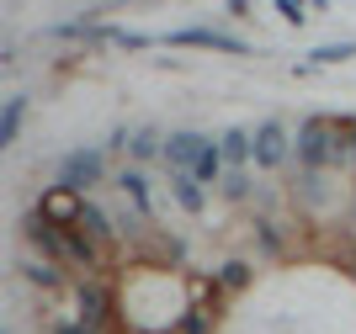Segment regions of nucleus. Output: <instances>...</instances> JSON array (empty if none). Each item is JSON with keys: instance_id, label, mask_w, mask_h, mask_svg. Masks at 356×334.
Instances as JSON below:
<instances>
[{"instance_id": "nucleus-1", "label": "nucleus", "mask_w": 356, "mask_h": 334, "mask_svg": "<svg viewBox=\"0 0 356 334\" xmlns=\"http://www.w3.org/2000/svg\"><path fill=\"white\" fill-rule=\"evenodd\" d=\"M298 160L309 165V170L335 165V160H341V122H330V117H309V122L298 128Z\"/></svg>"}, {"instance_id": "nucleus-2", "label": "nucleus", "mask_w": 356, "mask_h": 334, "mask_svg": "<svg viewBox=\"0 0 356 334\" xmlns=\"http://www.w3.org/2000/svg\"><path fill=\"white\" fill-rule=\"evenodd\" d=\"M213 138H202V133H170L165 138V165L176 175H192L197 165H202V154H208Z\"/></svg>"}, {"instance_id": "nucleus-3", "label": "nucleus", "mask_w": 356, "mask_h": 334, "mask_svg": "<svg viewBox=\"0 0 356 334\" xmlns=\"http://www.w3.org/2000/svg\"><path fill=\"white\" fill-rule=\"evenodd\" d=\"M250 138H255V165H261V170H277V165L287 160V128L277 122V117H266Z\"/></svg>"}, {"instance_id": "nucleus-4", "label": "nucleus", "mask_w": 356, "mask_h": 334, "mask_svg": "<svg viewBox=\"0 0 356 334\" xmlns=\"http://www.w3.org/2000/svg\"><path fill=\"white\" fill-rule=\"evenodd\" d=\"M96 181H102V154L96 149H80V154H70L59 165V186H70V191H90Z\"/></svg>"}, {"instance_id": "nucleus-5", "label": "nucleus", "mask_w": 356, "mask_h": 334, "mask_svg": "<svg viewBox=\"0 0 356 334\" xmlns=\"http://www.w3.org/2000/svg\"><path fill=\"white\" fill-rule=\"evenodd\" d=\"M165 43H181V48H218V53H250V43H239L229 32H208V27H181L170 32Z\"/></svg>"}, {"instance_id": "nucleus-6", "label": "nucleus", "mask_w": 356, "mask_h": 334, "mask_svg": "<svg viewBox=\"0 0 356 334\" xmlns=\"http://www.w3.org/2000/svg\"><path fill=\"white\" fill-rule=\"evenodd\" d=\"M80 212H86V202H80V191L59 186L54 197H43V218L59 228V223H80Z\"/></svg>"}, {"instance_id": "nucleus-7", "label": "nucleus", "mask_w": 356, "mask_h": 334, "mask_svg": "<svg viewBox=\"0 0 356 334\" xmlns=\"http://www.w3.org/2000/svg\"><path fill=\"white\" fill-rule=\"evenodd\" d=\"M74 308H80V324H90V329L106 324V292L96 287V281H80V287H74Z\"/></svg>"}, {"instance_id": "nucleus-8", "label": "nucleus", "mask_w": 356, "mask_h": 334, "mask_svg": "<svg viewBox=\"0 0 356 334\" xmlns=\"http://www.w3.org/2000/svg\"><path fill=\"white\" fill-rule=\"evenodd\" d=\"M27 239L43 249V255H64V249H70V233H59L43 212H27Z\"/></svg>"}, {"instance_id": "nucleus-9", "label": "nucleus", "mask_w": 356, "mask_h": 334, "mask_svg": "<svg viewBox=\"0 0 356 334\" xmlns=\"http://www.w3.org/2000/svg\"><path fill=\"white\" fill-rule=\"evenodd\" d=\"M218 149H223V165H234V170L255 160V138H250L245 128H229V133L218 138Z\"/></svg>"}, {"instance_id": "nucleus-10", "label": "nucleus", "mask_w": 356, "mask_h": 334, "mask_svg": "<svg viewBox=\"0 0 356 334\" xmlns=\"http://www.w3.org/2000/svg\"><path fill=\"white\" fill-rule=\"evenodd\" d=\"M170 197H176L186 212H202V207H208V202H202V181H192V175H176V170H170Z\"/></svg>"}, {"instance_id": "nucleus-11", "label": "nucleus", "mask_w": 356, "mask_h": 334, "mask_svg": "<svg viewBox=\"0 0 356 334\" xmlns=\"http://www.w3.org/2000/svg\"><path fill=\"white\" fill-rule=\"evenodd\" d=\"M22 117H27V96H11L6 112H0V149L16 144V133H22Z\"/></svg>"}, {"instance_id": "nucleus-12", "label": "nucleus", "mask_w": 356, "mask_h": 334, "mask_svg": "<svg viewBox=\"0 0 356 334\" xmlns=\"http://www.w3.org/2000/svg\"><path fill=\"white\" fill-rule=\"evenodd\" d=\"M22 276H27V281H38L43 292L64 287V281H59V271H54V265H38V260H27V265H22Z\"/></svg>"}, {"instance_id": "nucleus-13", "label": "nucleus", "mask_w": 356, "mask_h": 334, "mask_svg": "<svg viewBox=\"0 0 356 334\" xmlns=\"http://www.w3.org/2000/svg\"><path fill=\"white\" fill-rule=\"evenodd\" d=\"M218 281H223L229 292H245V287H250V265H245V260H229V265L218 271Z\"/></svg>"}, {"instance_id": "nucleus-14", "label": "nucleus", "mask_w": 356, "mask_h": 334, "mask_svg": "<svg viewBox=\"0 0 356 334\" xmlns=\"http://www.w3.org/2000/svg\"><path fill=\"white\" fill-rule=\"evenodd\" d=\"M122 191L134 197L138 212H149V186H144V175H138V170H122Z\"/></svg>"}, {"instance_id": "nucleus-15", "label": "nucleus", "mask_w": 356, "mask_h": 334, "mask_svg": "<svg viewBox=\"0 0 356 334\" xmlns=\"http://www.w3.org/2000/svg\"><path fill=\"white\" fill-rule=\"evenodd\" d=\"M351 53H356V43H325V48H314V64H341Z\"/></svg>"}, {"instance_id": "nucleus-16", "label": "nucleus", "mask_w": 356, "mask_h": 334, "mask_svg": "<svg viewBox=\"0 0 356 334\" xmlns=\"http://www.w3.org/2000/svg\"><path fill=\"white\" fill-rule=\"evenodd\" d=\"M70 255H74L80 265H90V260H96V239H86V233L70 228Z\"/></svg>"}, {"instance_id": "nucleus-17", "label": "nucleus", "mask_w": 356, "mask_h": 334, "mask_svg": "<svg viewBox=\"0 0 356 334\" xmlns=\"http://www.w3.org/2000/svg\"><path fill=\"white\" fill-rule=\"evenodd\" d=\"M277 11H282L293 27H303V0H277Z\"/></svg>"}, {"instance_id": "nucleus-18", "label": "nucleus", "mask_w": 356, "mask_h": 334, "mask_svg": "<svg viewBox=\"0 0 356 334\" xmlns=\"http://www.w3.org/2000/svg\"><path fill=\"white\" fill-rule=\"evenodd\" d=\"M223 191H229V197H245V191H250V181H245V175H223Z\"/></svg>"}, {"instance_id": "nucleus-19", "label": "nucleus", "mask_w": 356, "mask_h": 334, "mask_svg": "<svg viewBox=\"0 0 356 334\" xmlns=\"http://www.w3.org/2000/svg\"><path fill=\"white\" fill-rule=\"evenodd\" d=\"M54 334H102V329H90V324H80V319H74V324H59Z\"/></svg>"}]
</instances>
